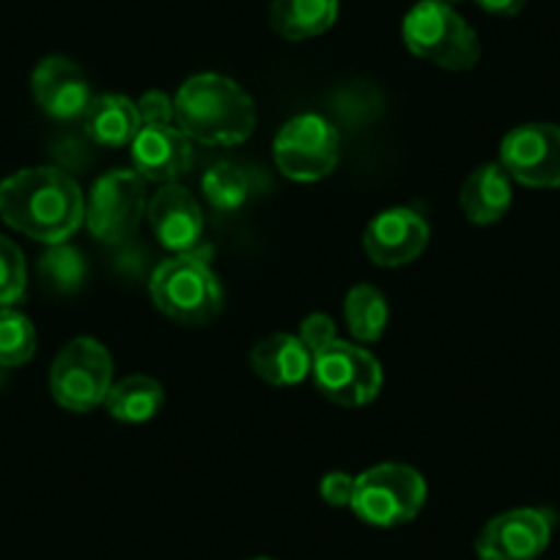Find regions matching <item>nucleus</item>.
Returning <instances> with one entry per match:
<instances>
[{
    "label": "nucleus",
    "instance_id": "23",
    "mask_svg": "<svg viewBox=\"0 0 560 560\" xmlns=\"http://www.w3.org/2000/svg\"><path fill=\"white\" fill-rule=\"evenodd\" d=\"M203 196L212 203L218 212H236L242 203L250 196V179L242 168L231 163L212 165V168L203 174Z\"/></svg>",
    "mask_w": 560,
    "mask_h": 560
},
{
    "label": "nucleus",
    "instance_id": "8",
    "mask_svg": "<svg viewBox=\"0 0 560 560\" xmlns=\"http://www.w3.org/2000/svg\"><path fill=\"white\" fill-rule=\"evenodd\" d=\"M311 376L316 390L341 407H365L382 390V369L374 354L343 338L314 354Z\"/></svg>",
    "mask_w": 560,
    "mask_h": 560
},
{
    "label": "nucleus",
    "instance_id": "4",
    "mask_svg": "<svg viewBox=\"0 0 560 560\" xmlns=\"http://www.w3.org/2000/svg\"><path fill=\"white\" fill-rule=\"evenodd\" d=\"M404 45L412 56L448 72H467L481 58V42L476 31L438 0H420L407 12L401 25Z\"/></svg>",
    "mask_w": 560,
    "mask_h": 560
},
{
    "label": "nucleus",
    "instance_id": "1",
    "mask_svg": "<svg viewBox=\"0 0 560 560\" xmlns=\"http://www.w3.org/2000/svg\"><path fill=\"white\" fill-rule=\"evenodd\" d=\"M0 218L31 240L61 245L85 223V201L63 171L23 168L0 182Z\"/></svg>",
    "mask_w": 560,
    "mask_h": 560
},
{
    "label": "nucleus",
    "instance_id": "24",
    "mask_svg": "<svg viewBox=\"0 0 560 560\" xmlns=\"http://www.w3.org/2000/svg\"><path fill=\"white\" fill-rule=\"evenodd\" d=\"M36 352V330L25 314L14 308H0V365L18 369Z\"/></svg>",
    "mask_w": 560,
    "mask_h": 560
},
{
    "label": "nucleus",
    "instance_id": "2",
    "mask_svg": "<svg viewBox=\"0 0 560 560\" xmlns=\"http://www.w3.org/2000/svg\"><path fill=\"white\" fill-rule=\"evenodd\" d=\"M176 127L203 147H236L256 129L250 94L223 74H196L174 96Z\"/></svg>",
    "mask_w": 560,
    "mask_h": 560
},
{
    "label": "nucleus",
    "instance_id": "29",
    "mask_svg": "<svg viewBox=\"0 0 560 560\" xmlns=\"http://www.w3.org/2000/svg\"><path fill=\"white\" fill-rule=\"evenodd\" d=\"M527 0H476V7L483 9L487 14H494V18H514L525 9Z\"/></svg>",
    "mask_w": 560,
    "mask_h": 560
},
{
    "label": "nucleus",
    "instance_id": "25",
    "mask_svg": "<svg viewBox=\"0 0 560 560\" xmlns=\"http://www.w3.org/2000/svg\"><path fill=\"white\" fill-rule=\"evenodd\" d=\"M28 269L23 250L9 236H0V308H12L25 298Z\"/></svg>",
    "mask_w": 560,
    "mask_h": 560
},
{
    "label": "nucleus",
    "instance_id": "13",
    "mask_svg": "<svg viewBox=\"0 0 560 560\" xmlns=\"http://www.w3.org/2000/svg\"><path fill=\"white\" fill-rule=\"evenodd\" d=\"M429 245V223L415 209L393 207L376 214L363 234V247L376 267L412 264Z\"/></svg>",
    "mask_w": 560,
    "mask_h": 560
},
{
    "label": "nucleus",
    "instance_id": "12",
    "mask_svg": "<svg viewBox=\"0 0 560 560\" xmlns=\"http://www.w3.org/2000/svg\"><path fill=\"white\" fill-rule=\"evenodd\" d=\"M31 91H34V100L42 113H47L52 121L63 124L83 121L91 100H94L83 69L63 56H50L39 61V67L31 74Z\"/></svg>",
    "mask_w": 560,
    "mask_h": 560
},
{
    "label": "nucleus",
    "instance_id": "14",
    "mask_svg": "<svg viewBox=\"0 0 560 560\" xmlns=\"http://www.w3.org/2000/svg\"><path fill=\"white\" fill-rule=\"evenodd\" d=\"M160 245L171 253H198L203 240V212L198 198L179 182L163 185L147 207Z\"/></svg>",
    "mask_w": 560,
    "mask_h": 560
},
{
    "label": "nucleus",
    "instance_id": "16",
    "mask_svg": "<svg viewBox=\"0 0 560 560\" xmlns=\"http://www.w3.org/2000/svg\"><path fill=\"white\" fill-rule=\"evenodd\" d=\"M250 365L264 382L275 387L300 385L314 369V354L308 352L300 336L289 332H275L253 347Z\"/></svg>",
    "mask_w": 560,
    "mask_h": 560
},
{
    "label": "nucleus",
    "instance_id": "21",
    "mask_svg": "<svg viewBox=\"0 0 560 560\" xmlns=\"http://www.w3.org/2000/svg\"><path fill=\"white\" fill-rule=\"evenodd\" d=\"M387 300L376 287L360 283V287L349 289L347 300H343V319H347L349 332L358 338L360 343H374L385 336L387 327Z\"/></svg>",
    "mask_w": 560,
    "mask_h": 560
},
{
    "label": "nucleus",
    "instance_id": "15",
    "mask_svg": "<svg viewBox=\"0 0 560 560\" xmlns=\"http://www.w3.org/2000/svg\"><path fill=\"white\" fill-rule=\"evenodd\" d=\"M132 171L143 182L174 185L192 168V140L179 127H140L132 140Z\"/></svg>",
    "mask_w": 560,
    "mask_h": 560
},
{
    "label": "nucleus",
    "instance_id": "27",
    "mask_svg": "<svg viewBox=\"0 0 560 560\" xmlns=\"http://www.w3.org/2000/svg\"><path fill=\"white\" fill-rule=\"evenodd\" d=\"M300 341L308 347L311 354H316L319 349L330 347L332 341H338L336 322L325 314H311L308 319H303V325H300Z\"/></svg>",
    "mask_w": 560,
    "mask_h": 560
},
{
    "label": "nucleus",
    "instance_id": "17",
    "mask_svg": "<svg viewBox=\"0 0 560 560\" xmlns=\"http://www.w3.org/2000/svg\"><path fill=\"white\" fill-rule=\"evenodd\" d=\"M511 176L500 163H487L472 171L459 192L462 212L476 225H492L505 218L511 207Z\"/></svg>",
    "mask_w": 560,
    "mask_h": 560
},
{
    "label": "nucleus",
    "instance_id": "5",
    "mask_svg": "<svg viewBox=\"0 0 560 560\" xmlns=\"http://www.w3.org/2000/svg\"><path fill=\"white\" fill-rule=\"evenodd\" d=\"M427 503V481L415 467L385 462L354 476V494L349 509L374 527L407 525Z\"/></svg>",
    "mask_w": 560,
    "mask_h": 560
},
{
    "label": "nucleus",
    "instance_id": "6",
    "mask_svg": "<svg viewBox=\"0 0 560 560\" xmlns=\"http://www.w3.org/2000/svg\"><path fill=\"white\" fill-rule=\"evenodd\" d=\"M113 387V358L96 338H74L50 369V393L69 412H91L105 404Z\"/></svg>",
    "mask_w": 560,
    "mask_h": 560
},
{
    "label": "nucleus",
    "instance_id": "19",
    "mask_svg": "<svg viewBox=\"0 0 560 560\" xmlns=\"http://www.w3.org/2000/svg\"><path fill=\"white\" fill-rule=\"evenodd\" d=\"M338 20V0H272L269 25L287 42L327 34Z\"/></svg>",
    "mask_w": 560,
    "mask_h": 560
},
{
    "label": "nucleus",
    "instance_id": "18",
    "mask_svg": "<svg viewBox=\"0 0 560 560\" xmlns=\"http://www.w3.org/2000/svg\"><path fill=\"white\" fill-rule=\"evenodd\" d=\"M140 127L143 121L138 116V105L121 94H96L83 118L85 135L105 149L132 147Z\"/></svg>",
    "mask_w": 560,
    "mask_h": 560
},
{
    "label": "nucleus",
    "instance_id": "30",
    "mask_svg": "<svg viewBox=\"0 0 560 560\" xmlns=\"http://www.w3.org/2000/svg\"><path fill=\"white\" fill-rule=\"evenodd\" d=\"M438 3H448L451 7V3H459V0H438Z\"/></svg>",
    "mask_w": 560,
    "mask_h": 560
},
{
    "label": "nucleus",
    "instance_id": "20",
    "mask_svg": "<svg viewBox=\"0 0 560 560\" xmlns=\"http://www.w3.org/2000/svg\"><path fill=\"white\" fill-rule=\"evenodd\" d=\"M165 390L158 380L143 374L116 382L105 398L107 412L121 423H147L163 409Z\"/></svg>",
    "mask_w": 560,
    "mask_h": 560
},
{
    "label": "nucleus",
    "instance_id": "10",
    "mask_svg": "<svg viewBox=\"0 0 560 560\" xmlns=\"http://www.w3.org/2000/svg\"><path fill=\"white\" fill-rule=\"evenodd\" d=\"M500 165L525 187H560V127L547 121L520 124L500 143Z\"/></svg>",
    "mask_w": 560,
    "mask_h": 560
},
{
    "label": "nucleus",
    "instance_id": "31",
    "mask_svg": "<svg viewBox=\"0 0 560 560\" xmlns=\"http://www.w3.org/2000/svg\"><path fill=\"white\" fill-rule=\"evenodd\" d=\"M253 560H272V558H253Z\"/></svg>",
    "mask_w": 560,
    "mask_h": 560
},
{
    "label": "nucleus",
    "instance_id": "11",
    "mask_svg": "<svg viewBox=\"0 0 560 560\" xmlns=\"http://www.w3.org/2000/svg\"><path fill=\"white\" fill-rule=\"evenodd\" d=\"M555 511L511 509L492 516L476 538L481 560H536L547 549L555 530Z\"/></svg>",
    "mask_w": 560,
    "mask_h": 560
},
{
    "label": "nucleus",
    "instance_id": "26",
    "mask_svg": "<svg viewBox=\"0 0 560 560\" xmlns=\"http://www.w3.org/2000/svg\"><path fill=\"white\" fill-rule=\"evenodd\" d=\"M138 116L143 127H168L176 124V107L165 91H147L138 102Z\"/></svg>",
    "mask_w": 560,
    "mask_h": 560
},
{
    "label": "nucleus",
    "instance_id": "3",
    "mask_svg": "<svg viewBox=\"0 0 560 560\" xmlns=\"http://www.w3.org/2000/svg\"><path fill=\"white\" fill-rule=\"evenodd\" d=\"M149 294L168 319L187 327L207 325L223 311V287L198 253L165 258L149 280Z\"/></svg>",
    "mask_w": 560,
    "mask_h": 560
},
{
    "label": "nucleus",
    "instance_id": "7",
    "mask_svg": "<svg viewBox=\"0 0 560 560\" xmlns=\"http://www.w3.org/2000/svg\"><path fill=\"white\" fill-rule=\"evenodd\" d=\"M278 171L292 182H319L341 160V135L319 113H303L280 127L272 143Z\"/></svg>",
    "mask_w": 560,
    "mask_h": 560
},
{
    "label": "nucleus",
    "instance_id": "28",
    "mask_svg": "<svg viewBox=\"0 0 560 560\" xmlns=\"http://www.w3.org/2000/svg\"><path fill=\"white\" fill-rule=\"evenodd\" d=\"M319 494L325 503L336 505V509L352 505L354 476H349V472H327L319 483Z\"/></svg>",
    "mask_w": 560,
    "mask_h": 560
},
{
    "label": "nucleus",
    "instance_id": "22",
    "mask_svg": "<svg viewBox=\"0 0 560 560\" xmlns=\"http://www.w3.org/2000/svg\"><path fill=\"white\" fill-rule=\"evenodd\" d=\"M85 272V258L80 256V250L69 247L67 242L61 245H50V250L42 256L39 261V275L45 280L47 287L58 294H72L83 287Z\"/></svg>",
    "mask_w": 560,
    "mask_h": 560
},
{
    "label": "nucleus",
    "instance_id": "9",
    "mask_svg": "<svg viewBox=\"0 0 560 560\" xmlns=\"http://www.w3.org/2000/svg\"><path fill=\"white\" fill-rule=\"evenodd\" d=\"M147 207V182L135 171H110L91 187L85 201V225L105 245H118L138 229Z\"/></svg>",
    "mask_w": 560,
    "mask_h": 560
}]
</instances>
